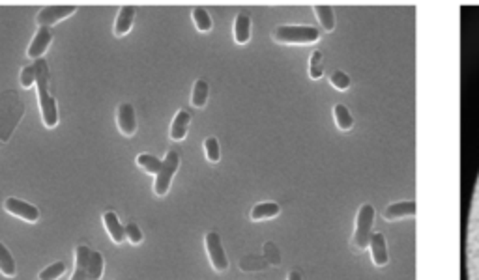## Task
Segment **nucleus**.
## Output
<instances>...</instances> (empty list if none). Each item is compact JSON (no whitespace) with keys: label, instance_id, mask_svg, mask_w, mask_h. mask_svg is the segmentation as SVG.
<instances>
[{"label":"nucleus","instance_id":"9d476101","mask_svg":"<svg viewBox=\"0 0 479 280\" xmlns=\"http://www.w3.org/2000/svg\"><path fill=\"white\" fill-rule=\"evenodd\" d=\"M369 250H371V260L376 268H386L389 262V252H387L386 236L382 231H375L369 241Z\"/></svg>","mask_w":479,"mask_h":280},{"label":"nucleus","instance_id":"b1692460","mask_svg":"<svg viewBox=\"0 0 479 280\" xmlns=\"http://www.w3.org/2000/svg\"><path fill=\"white\" fill-rule=\"evenodd\" d=\"M204 155H206V161L212 163V165H217L221 161V146H219V140L215 137H208L204 140Z\"/></svg>","mask_w":479,"mask_h":280},{"label":"nucleus","instance_id":"4468645a","mask_svg":"<svg viewBox=\"0 0 479 280\" xmlns=\"http://www.w3.org/2000/svg\"><path fill=\"white\" fill-rule=\"evenodd\" d=\"M251 25V17H249L247 13H238V15H236L233 26V36L234 42L238 43V45H246V43H249L253 30Z\"/></svg>","mask_w":479,"mask_h":280},{"label":"nucleus","instance_id":"2eb2a0df","mask_svg":"<svg viewBox=\"0 0 479 280\" xmlns=\"http://www.w3.org/2000/svg\"><path fill=\"white\" fill-rule=\"evenodd\" d=\"M191 123V114L187 110H178L174 120L171 123V131H169V137L174 142H182V140L187 137V129H190Z\"/></svg>","mask_w":479,"mask_h":280},{"label":"nucleus","instance_id":"7c9ffc66","mask_svg":"<svg viewBox=\"0 0 479 280\" xmlns=\"http://www.w3.org/2000/svg\"><path fill=\"white\" fill-rule=\"evenodd\" d=\"M32 85H36V67H23V71H21V86L23 88H31Z\"/></svg>","mask_w":479,"mask_h":280},{"label":"nucleus","instance_id":"cd10ccee","mask_svg":"<svg viewBox=\"0 0 479 280\" xmlns=\"http://www.w3.org/2000/svg\"><path fill=\"white\" fill-rule=\"evenodd\" d=\"M330 85H332L337 91H346L352 86L351 75L344 73V71H341V69H335V71L330 75Z\"/></svg>","mask_w":479,"mask_h":280},{"label":"nucleus","instance_id":"dca6fc26","mask_svg":"<svg viewBox=\"0 0 479 280\" xmlns=\"http://www.w3.org/2000/svg\"><path fill=\"white\" fill-rule=\"evenodd\" d=\"M90 254L92 250L85 247V245H79L75 249V271L72 274L69 280H88V262H90Z\"/></svg>","mask_w":479,"mask_h":280},{"label":"nucleus","instance_id":"f3484780","mask_svg":"<svg viewBox=\"0 0 479 280\" xmlns=\"http://www.w3.org/2000/svg\"><path fill=\"white\" fill-rule=\"evenodd\" d=\"M333 122H335L339 131H343V133L352 131L354 123H356L354 122V116H352V112L348 110V107L343 103L333 105Z\"/></svg>","mask_w":479,"mask_h":280},{"label":"nucleus","instance_id":"39448f33","mask_svg":"<svg viewBox=\"0 0 479 280\" xmlns=\"http://www.w3.org/2000/svg\"><path fill=\"white\" fill-rule=\"evenodd\" d=\"M180 168V155L178 152H171L167 153L165 159H163V165H161V170L158 172V176L154 180V193L158 196H165L171 189L172 177L176 176V172Z\"/></svg>","mask_w":479,"mask_h":280},{"label":"nucleus","instance_id":"ddd939ff","mask_svg":"<svg viewBox=\"0 0 479 280\" xmlns=\"http://www.w3.org/2000/svg\"><path fill=\"white\" fill-rule=\"evenodd\" d=\"M51 40H53V34H51L49 28L40 26L36 32V36H34V40H32L31 47H28V51H26V55L31 56V58H37V60H40V58L45 55V51L49 49Z\"/></svg>","mask_w":479,"mask_h":280},{"label":"nucleus","instance_id":"9b49d317","mask_svg":"<svg viewBox=\"0 0 479 280\" xmlns=\"http://www.w3.org/2000/svg\"><path fill=\"white\" fill-rule=\"evenodd\" d=\"M117 123L120 133L126 134V137H133L137 131V118H135V109L133 105L122 103L117 110Z\"/></svg>","mask_w":479,"mask_h":280},{"label":"nucleus","instance_id":"412c9836","mask_svg":"<svg viewBox=\"0 0 479 280\" xmlns=\"http://www.w3.org/2000/svg\"><path fill=\"white\" fill-rule=\"evenodd\" d=\"M208 98H210V85L206 82V80L199 79L195 80V85H193V91H191V105L195 107V109H204L206 107V103H208Z\"/></svg>","mask_w":479,"mask_h":280},{"label":"nucleus","instance_id":"a878e982","mask_svg":"<svg viewBox=\"0 0 479 280\" xmlns=\"http://www.w3.org/2000/svg\"><path fill=\"white\" fill-rule=\"evenodd\" d=\"M191 17H193V23H195V26H197L199 32L212 30L214 23H212V17H210V13L206 12L204 8H201V6L195 8V10H193V13H191Z\"/></svg>","mask_w":479,"mask_h":280},{"label":"nucleus","instance_id":"f8f14e48","mask_svg":"<svg viewBox=\"0 0 479 280\" xmlns=\"http://www.w3.org/2000/svg\"><path fill=\"white\" fill-rule=\"evenodd\" d=\"M281 215V206L277 202H258L251 207L249 219L253 222H262V220H271Z\"/></svg>","mask_w":479,"mask_h":280},{"label":"nucleus","instance_id":"a211bd4d","mask_svg":"<svg viewBox=\"0 0 479 280\" xmlns=\"http://www.w3.org/2000/svg\"><path fill=\"white\" fill-rule=\"evenodd\" d=\"M133 21H135V8L124 6L122 10H120V13H118L117 23H115V34H117L118 37L126 36V34L131 30Z\"/></svg>","mask_w":479,"mask_h":280},{"label":"nucleus","instance_id":"4be33fe9","mask_svg":"<svg viewBox=\"0 0 479 280\" xmlns=\"http://www.w3.org/2000/svg\"><path fill=\"white\" fill-rule=\"evenodd\" d=\"M0 273L8 277V279H13L17 269H15V260H13L12 252L8 250V247L4 243H0Z\"/></svg>","mask_w":479,"mask_h":280},{"label":"nucleus","instance_id":"0eeeda50","mask_svg":"<svg viewBox=\"0 0 479 280\" xmlns=\"http://www.w3.org/2000/svg\"><path fill=\"white\" fill-rule=\"evenodd\" d=\"M418 215V206L414 200H401V202H392L389 206L384 209V220L387 222H397V220L403 219H414Z\"/></svg>","mask_w":479,"mask_h":280},{"label":"nucleus","instance_id":"aec40b11","mask_svg":"<svg viewBox=\"0 0 479 280\" xmlns=\"http://www.w3.org/2000/svg\"><path fill=\"white\" fill-rule=\"evenodd\" d=\"M314 15L319 19L320 26L324 32H333L335 30V12H333L332 6L328 4H314L313 6Z\"/></svg>","mask_w":479,"mask_h":280},{"label":"nucleus","instance_id":"f03ea898","mask_svg":"<svg viewBox=\"0 0 479 280\" xmlns=\"http://www.w3.org/2000/svg\"><path fill=\"white\" fill-rule=\"evenodd\" d=\"M322 36L317 26L283 25L271 30V40L281 45H313Z\"/></svg>","mask_w":479,"mask_h":280},{"label":"nucleus","instance_id":"c85d7f7f","mask_svg":"<svg viewBox=\"0 0 479 280\" xmlns=\"http://www.w3.org/2000/svg\"><path fill=\"white\" fill-rule=\"evenodd\" d=\"M64 273H66V265H64L62 262H56V263H53V265H49V268L43 269L37 279L40 280H56V279H60Z\"/></svg>","mask_w":479,"mask_h":280},{"label":"nucleus","instance_id":"6ab92c4d","mask_svg":"<svg viewBox=\"0 0 479 280\" xmlns=\"http://www.w3.org/2000/svg\"><path fill=\"white\" fill-rule=\"evenodd\" d=\"M103 225H105V230L109 231V236H111V239L115 241V243L120 245L124 239H126V231H124V226H122V222L118 220L117 213L107 211V213L103 215Z\"/></svg>","mask_w":479,"mask_h":280},{"label":"nucleus","instance_id":"6e6552de","mask_svg":"<svg viewBox=\"0 0 479 280\" xmlns=\"http://www.w3.org/2000/svg\"><path fill=\"white\" fill-rule=\"evenodd\" d=\"M4 209L8 213H12L13 217L26 220V222H37L40 219V209L36 206H32L28 202L19 200V198H6L4 202Z\"/></svg>","mask_w":479,"mask_h":280},{"label":"nucleus","instance_id":"bb28decb","mask_svg":"<svg viewBox=\"0 0 479 280\" xmlns=\"http://www.w3.org/2000/svg\"><path fill=\"white\" fill-rule=\"evenodd\" d=\"M105 260L98 250H92L90 254V262H88V280H99L103 274Z\"/></svg>","mask_w":479,"mask_h":280},{"label":"nucleus","instance_id":"5701e85b","mask_svg":"<svg viewBox=\"0 0 479 280\" xmlns=\"http://www.w3.org/2000/svg\"><path fill=\"white\" fill-rule=\"evenodd\" d=\"M324 75V53L320 49H314L309 56V79L319 80Z\"/></svg>","mask_w":479,"mask_h":280},{"label":"nucleus","instance_id":"7ed1b4c3","mask_svg":"<svg viewBox=\"0 0 479 280\" xmlns=\"http://www.w3.org/2000/svg\"><path fill=\"white\" fill-rule=\"evenodd\" d=\"M375 206L373 204H362L356 213V226H354V234H352L351 247L356 252H363L369 247L371 236L375 234Z\"/></svg>","mask_w":479,"mask_h":280},{"label":"nucleus","instance_id":"423d86ee","mask_svg":"<svg viewBox=\"0 0 479 280\" xmlns=\"http://www.w3.org/2000/svg\"><path fill=\"white\" fill-rule=\"evenodd\" d=\"M204 247H206V252H208L212 269L215 273H225L228 269V258L227 252H225V247H223L221 236L217 231H208L204 236Z\"/></svg>","mask_w":479,"mask_h":280},{"label":"nucleus","instance_id":"393cba45","mask_svg":"<svg viewBox=\"0 0 479 280\" xmlns=\"http://www.w3.org/2000/svg\"><path fill=\"white\" fill-rule=\"evenodd\" d=\"M137 165L141 166L144 172H148V174L158 176V172L161 170V165H163V161H160V159L154 157V155H150V153H141V155L137 157Z\"/></svg>","mask_w":479,"mask_h":280},{"label":"nucleus","instance_id":"2f4dec72","mask_svg":"<svg viewBox=\"0 0 479 280\" xmlns=\"http://www.w3.org/2000/svg\"><path fill=\"white\" fill-rule=\"evenodd\" d=\"M287 280H303V277H301L300 271H290V273L287 274Z\"/></svg>","mask_w":479,"mask_h":280},{"label":"nucleus","instance_id":"1a4fd4ad","mask_svg":"<svg viewBox=\"0 0 479 280\" xmlns=\"http://www.w3.org/2000/svg\"><path fill=\"white\" fill-rule=\"evenodd\" d=\"M74 13H75V6H47V8H43L42 12L37 13L36 21L40 26L49 28L51 25L60 23L62 19L69 17V15H74Z\"/></svg>","mask_w":479,"mask_h":280},{"label":"nucleus","instance_id":"20e7f679","mask_svg":"<svg viewBox=\"0 0 479 280\" xmlns=\"http://www.w3.org/2000/svg\"><path fill=\"white\" fill-rule=\"evenodd\" d=\"M468 274L470 280H479V183L468 228Z\"/></svg>","mask_w":479,"mask_h":280},{"label":"nucleus","instance_id":"c756f323","mask_svg":"<svg viewBox=\"0 0 479 280\" xmlns=\"http://www.w3.org/2000/svg\"><path fill=\"white\" fill-rule=\"evenodd\" d=\"M124 231H126V239H128L131 245L142 243V231L135 222H129V225L124 228Z\"/></svg>","mask_w":479,"mask_h":280},{"label":"nucleus","instance_id":"f257e3e1","mask_svg":"<svg viewBox=\"0 0 479 280\" xmlns=\"http://www.w3.org/2000/svg\"><path fill=\"white\" fill-rule=\"evenodd\" d=\"M36 67V86H37V98H40V110H42V120L45 128H56L58 123V110H56V101L49 96L47 90V82H49V75H47V64L45 60H40L34 64Z\"/></svg>","mask_w":479,"mask_h":280}]
</instances>
